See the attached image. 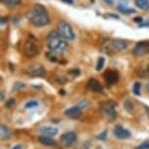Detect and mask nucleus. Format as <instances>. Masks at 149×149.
Masks as SVG:
<instances>
[{
    "label": "nucleus",
    "mask_w": 149,
    "mask_h": 149,
    "mask_svg": "<svg viewBox=\"0 0 149 149\" xmlns=\"http://www.w3.org/2000/svg\"><path fill=\"white\" fill-rule=\"evenodd\" d=\"M26 18L32 26L42 27L50 24V17L47 9L42 4H35L26 14Z\"/></svg>",
    "instance_id": "f257e3e1"
},
{
    "label": "nucleus",
    "mask_w": 149,
    "mask_h": 149,
    "mask_svg": "<svg viewBox=\"0 0 149 149\" xmlns=\"http://www.w3.org/2000/svg\"><path fill=\"white\" fill-rule=\"evenodd\" d=\"M47 43L50 51L63 54L67 48V43L64 41V39L58 34V31L52 30L47 35Z\"/></svg>",
    "instance_id": "f03ea898"
},
{
    "label": "nucleus",
    "mask_w": 149,
    "mask_h": 149,
    "mask_svg": "<svg viewBox=\"0 0 149 149\" xmlns=\"http://www.w3.org/2000/svg\"><path fill=\"white\" fill-rule=\"evenodd\" d=\"M40 51H41V47H40V43H39L38 39L33 34H31V33L27 34V37L24 44V49H22L24 55L26 56V58H34L36 56L39 55Z\"/></svg>",
    "instance_id": "7ed1b4c3"
},
{
    "label": "nucleus",
    "mask_w": 149,
    "mask_h": 149,
    "mask_svg": "<svg viewBox=\"0 0 149 149\" xmlns=\"http://www.w3.org/2000/svg\"><path fill=\"white\" fill-rule=\"evenodd\" d=\"M117 103L113 100H105V102H100V109L102 114L105 119L108 121H114L117 117V112L115 110Z\"/></svg>",
    "instance_id": "20e7f679"
},
{
    "label": "nucleus",
    "mask_w": 149,
    "mask_h": 149,
    "mask_svg": "<svg viewBox=\"0 0 149 149\" xmlns=\"http://www.w3.org/2000/svg\"><path fill=\"white\" fill-rule=\"evenodd\" d=\"M58 30L61 37H63L64 40H68V41H72L75 39V33L73 31L71 26L65 21H60L58 22Z\"/></svg>",
    "instance_id": "39448f33"
},
{
    "label": "nucleus",
    "mask_w": 149,
    "mask_h": 149,
    "mask_svg": "<svg viewBox=\"0 0 149 149\" xmlns=\"http://www.w3.org/2000/svg\"><path fill=\"white\" fill-rule=\"evenodd\" d=\"M24 72L30 77H43L46 74V69L44 68V66L41 63H34L26 66Z\"/></svg>",
    "instance_id": "423d86ee"
},
{
    "label": "nucleus",
    "mask_w": 149,
    "mask_h": 149,
    "mask_svg": "<svg viewBox=\"0 0 149 149\" xmlns=\"http://www.w3.org/2000/svg\"><path fill=\"white\" fill-rule=\"evenodd\" d=\"M134 56L136 57H143L149 54V40L139 41L134 45L132 50Z\"/></svg>",
    "instance_id": "0eeeda50"
},
{
    "label": "nucleus",
    "mask_w": 149,
    "mask_h": 149,
    "mask_svg": "<svg viewBox=\"0 0 149 149\" xmlns=\"http://www.w3.org/2000/svg\"><path fill=\"white\" fill-rule=\"evenodd\" d=\"M77 136L74 132H67L61 136V143L64 147H71L76 143Z\"/></svg>",
    "instance_id": "6e6552de"
},
{
    "label": "nucleus",
    "mask_w": 149,
    "mask_h": 149,
    "mask_svg": "<svg viewBox=\"0 0 149 149\" xmlns=\"http://www.w3.org/2000/svg\"><path fill=\"white\" fill-rule=\"evenodd\" d=\"M103 78H104L105 82L107 84L114 85V84H117L118 81H119V73L114 69H108L103 74Z\"/></svg>",
    "instance_id": "1a4fd4ad"
},
{
    "label": "nucleus",
    "mask_w": 149,
    "mask_h": 149,
    "mask_svg": "<svg viewBox=\"0 0 149 149\" xmlns=\"http://www.w3.org/2000/svg\"><path fill=\"white\" fill-rule=\"evenodd\" d=\"M113 134L118 139H130L132 136L131 132L128 131L127 129H125L124 127H122L121 125L115 126L113 129Z\"/></svg>",
    "instance_id": "9d476101"
},
{
    "label": "nucleus",
    "mask_w": 149,
    "mask_h": 149,
    "mask_svg": "<svg viewBox=\"0 0 149 149\" xmlns=\"http://www.w3.org/2000/svg\"><path fill=\"white\" fill-rule=\"evenodd\" d=\"M86 88L88 91L93 92V93H102L103 91L102 85L100 84V81L97 80L95 78H91V79L88 80Z\"/></svg>",
    "instance_id": "9b49d317"
},
{
    "label": "nucleus",
    "mask_w": 149,
    "mask_h": 149,
    "mask_svg": "<svg viewBox=\"0 0 149 149\" xmlns=\"http://www.w3.org/2000/svg\"><path fill=\"white\" fill-rule=\"evenodd\" d=\"M38 133H40L43 136H55L58 134V130L55 127H51V126H44V127H40L38 129Z\"/></svg>",
    "instance_id": "f8f14e48"
},
{
    "label": "nucleus",
    "mask_w": 149,
    "mask_h": 149,
    "mask_svg": "<svg viewBox=\"0 0 149 149\" xmlns=\"http://www.w3.org/2000/svg\"><path fill=\"white\" fill-rule=\"evenodd\" d=\"M110 44H111L112 48H113L114 50H116L117 52L123 51V50L127 49V47H128L127 42L125 40H123V39H119V38L112 39Z\"/></svg>",
    "instance_id": "ddd939ff"
},
{
    "label": "nucleus",
    "mask_w": 149,
    "mask_h": 149,
    "mask_svg": "<svg viewBox=\"0 0 149 149\" xmlns=\"http://www.w3.org/2000/svg\"><path fill=\"white\" fill-rule=\"evenodd\" d=\"M81 111H82V109H80L77 105H74V106H72V107L65 109V110H64V114H65L66 116L72 118V119H77V118H79L81 116V114H82Z\"/></svg>",
    "instance_id": "4468645a"
},
{
    "label": "nucleus",
    "mask_w": 149,
    "mask_h": 149,
    "mask_svg": "<svg viewBox=\"0 0 149 149\" xmlns=\"http://www.w3.org/2000/svg\"><path fill=\"white\" fill-rule=\"evenodd\" d=\"M39 142L41 143V144H43L45 146H57V141H56L55 139H53L52 137H50V136H43L42 134L41 136H39Z\"/></svg>",
    "instance_id": "2eb2a0df"
},
{
    "label": "nucleus",
    "mask_w": 149,
    "mask_h": 149,
    "mask_svg": "<svg viewBox=\"0 0 149 149\" xmlns=\"http://www.w3.org/2000/svg\"><path fill=\"white\" fill-rule=\"evenodd\" d=\"M0 132H1V139L3 140H8L11 139V136H12L11 131L5 125L0 126Z\"/></svg>",
    "instance_id": "dca6fc26"
},
{
    "label": "nucleus",
    "mask_w": 149,
    "mask_h": 149,
    "mask_svg": "<svg viewBox=\"0 0 149 149\" xmlns=\"http://www.w3.org/2000/svg\"><path fill=\"white\" fill-rule=\"evenodd\" d=\"M1 3L7 8L13 9L21 4V0H1Z\"/></svg>",
    "instance_id": "f3484780"
},
{
    "label": "nucleus",
    "mask_w": 149,
    "mask_h": 149,
    "mask_svg": "<svg viewBox=\"0 0 149 149\" xmlns=\"http://www.w3.org/2000/svg\"><path fill=\"white\" fill-rule=\"evenodd\" d=\"M117 9H118V11H119L120 13L124 14V15H131V14L136 13V10H134V9H132V8H127L125 5H123V4L118 5Z\"/></svg>",
    "instance_id": "a211bd4d"
},
{
    "label": "nucleus",
    "mask_w": 149,
    "mask_h": 149,
    "mask_svg": "<svg viewBox=\"0 0 149 149\" xmlns=\"http://www.w3.org/2000/svg\"><path fill=\"white\" fill-rule=\"evenodd\" d=\"M134 2L139 9L144 11L149 9V0H134Z\"/></svg>",
    "instance_id": "6ab92c4d"
},
{
    "label": "nucleus",
    "mask_w": 149,
    "mask_h": 149,
    "mask_svg": "<svg viewBox=\"0 0 149 149\" xmlns=\"http://www.w3.org/2000/svg\"><path fill=\"white\" fill-rule=\"evenodd\" d=\"M124 108H125L128 112L132 113V112L134 111V104H133V102H132L130 100H125V102H124Z\"/></svg>",
    "instance_id": "aec40b11"
},
{
    "label": "nucleus",
    "mask_w": 149,
    "mask_h": 149,
    "mask_svg": "<svg viewBox=\"0 0 149 149\" xmlns=\"http://www.w3.org/2000/svg\"><path fill=\"white\" fill-rule=\"evenodd\" d=\"M38 105H39V103L38 102H36V100H29V102H27L26 104H24V108L31 109V108L38 107Z\"/></svg>",
    "instance_id": "412c9836"
},
{
    "label": "nucleus",
    "mask_w": 149,
    "mask_h": 149,
    "mask_svg": "<svg viewBox=\"0 0 149 149\" xmlns=\"http://www.w3.org/2000/svg\"><path fill=\"white\" fill-rule=\"evenodd\" d=\"M104 63H105V60L103 57H100L97 60V67H95V69L97 70V71H100V70H102L103 68V66H104Z\"/></svg>",
    "instance_id": "4be33fe9"
},
{
    "label": "nucleus",
    "mask_w": 149,
    "mask_h": 149,
    "mask_svg": "<svg viewBox=\"0 0 149 149\" xmlns=\"http://www.w3.org/2000/svg\"><path fill=\"white\" fill-rule=\"evenodd\" d=\"M140 87H141V84L140 82H136L133 86V93L136 95H140Z\"/></svg>",
    "instance_id": "5701e85b"
},
{
    "label": "nucleus",
    "mask_w": 149,
    "mask_h": 149,
    "mask_svg": "<svg viewBox=\"0 0 149 149\" xmlns=\"http://www.w3.org/2000/svg\"><path fill=\"white\" fill-rule=\"evenodd\" d=\"M139 75L142 77H148L149 76V64L144 66V67H142V68H140Z\"/></svg>",
    "instance_id": "b1692460"
},
{
    "label": "nucleus",
    "mask_w": 149,
    "mask_h": 149,
    "mask_svg": "<svg viewBox=\"0 0 149 149\" xmlns=\"http://www.w3.org/2000/svg\"><path fill=\"white\" fill-rule=\"evenodd\" d=\"M26 87V85H24V83L19 82V81H18V82H16L15 84H14L13 86V90L14 91H21V90H22Z\"/></svg>",
    "instance_id": "393cba45"
},
{
    "label": "nucleus",
    "mask_w": 149,
    "mask_h": 149,
    "mask_svg": "<svg viewBox=\"0 0 149 149\" xmlns=\"http://www.w3.org/2000/svg\"><path fill=\"white\" fill-rule=\"evenodd\" d=\"M68 74L71 75L72 77H78L81 74V71H80L79 68H73V69H70L69 70Z\"/></svg>",
    "instance_id": "a878e982"
},
{
    "label": "nucleus",
    "mask_w": 149,
    "mask_h": 149,
    "mask_svg": "<svg viewBox=\"0 0 149 149\" xmlns=\"http://www.w3.org/2000/svg\"><path fill=\"white\" fill-rule=\"evenodd\" d=\"M90 104L89 103V102L87 100H81V102H79L77 103V106L79 107L80 109H85V108H87L88 107V105Z\"/></svg>",
    "instance_id": "bb28decb"
},
{
    "label": "nucleus",
    "mask_w": 149,
    "mask_h": 149,
    "mask_svg": "<svg viewBox=\"0 0 149 149\" xmlns=\"http://www.w3.org/2000/svg\"><path fill=\"white\" fill-rule=\"evenodd\" d=\"M46 56H47L48 60H49L50 61H53V63H57V61H58V58H57V57H56V56L53 55V51L48 52L47 54H46Z\"/></svg>",
    "instance_id": "cd10ccee"
},
{
    "label": "nucleus",
    "mask_w": 149,
    "mask_h": 149,
    "mask_svg": "<svg viewBox=\"0 0 149 149\" xmlns=\"http://www.w3.org/2000/svg\"><path fill=\"white\" fill-rule=\"evenodd\" d=\"M136 149H149V140H144L137 147H136Z\"/></svg>",
    "instance_id": "c85d7f7f"
},
{
    "label": "nucleus",
    "mask_w": 149,
    "mask_h": 149,
    "mask_svg": "<svg viewBox=\"0 0 149 149\" xmlns=\"http://www.w3.org/2000/svg\"><path fill=\"white\" fill-rule=\"evenodd\" d=\"M106 137H107V132L106 131H103L102 134H100L98 136H97V139L98 140H100V141H104L106 139Z\"/></svg>",
    "instance_id": "c756f323"
},
{
    "label": "nucleus",
    "mask_w": 149,
    "mask_h": 149,
    "mask_svg": "<svg viewBox=\"0 0 149 149\" xmlns=\"http://www.w3.org/2000/svg\"><path fill=\"white\" fill-rule=\"evenodd\" d=\"M14 105H15V100L13 98H10V100H8L6 102V106L8 108H12Z\"/></svg>",
    "instance_id": "7c9ffc66"
},
{
    "label": "nucleus",
    "mask_w": 149,
    "mask_h": 149,
    "mask_svg": "<svg viewBox=\"0 0 149 149\" xmlns=\"http://www.w3.org/2000/svg\"><path fill=\"white\" fill-rule=\"evenodd\" d=\"M134 22H139V24H141V22H142V18H140V17L134 18Z\"/></svg>",
    "instance_id": "2f4dec72"
},
{
    "label": "nucleus",
    "mask_w": 149,
    "mask_h": 149,
    "mask_svg": "<svg viewBox=\"0 0 149 149\" xmlns=\"http://www.w3.org/2000/svg\"><path fill=\"white\" fill-rule=\"evenodd\" d=\"M11 149H22V144H17L14 147H12Z\"/></svg>",
    "instance_id": "473e14b6"
},
{
    "label": "nucleus",
    "mask_w": 149,
    "mask_h": 149,
    "mask_svg": "<svg viewBox=\"0 0 149 149\" xmlns=\"http://www.w3.org/2000/svg\"><path fill=\"white\" fill-rule=\"evenodd\" d=\"M139 27H144V26H149V22H144V24H139Z\"/></svg>",
    "instance_id": "72a5a7b5"
},
{
    "label": "nucleus",
    "mask_w": 149,
    "mask_h": 149,
    "mask_svg": "<svg viewBox=\"0 0 149 149\" xmlns=\"http://www.w3.org/2000/svg\"><path fill=\"white\" fill-rule=\"evenodd\" d=\"M61 1L67 4H73V0H61Z\"/></svg>",
    "instance_id": "f704fd0d"
},
{
    "label": "nucleus",
    "mask_w": 149,
    "mask_h": 149,
    "mask_svg": "<svg viewBox=\"0 0 149 149\" xmlns=\"http://www.w3.org/2000/svg\"><path fill=\"white\" fill-rule=\"evenodd\" d=\"M7 21H8L7 17H2V18H1V24H3V22H7Z\"/></svg>",
    "instance_id": "c9c22d12"
},
{
    "label": "nucleus",
    "mask_w": 149,
    "mask_h": 149,
    "mask_svg": "<svg viewBox=\"0 0 149 149\" xmlns=\"http://www.w3.org/2000/svg\"><path fill=\"white\" fill-rule=\"evenodd\" d=\"M104 2H106L107 4H112L113 3V0H103Z\"/></svg>",
    "instance_id": "e433bc0d"
},
{
    "label": "nucleus",
    "mask_w": 149,
    "mask_h": 149,
    "mask_svg": "<svg viewBox=\"0 0 149 149\" xmlns=\"http://www.w3.org/2000/svg\"><path fill=\"white\" fill-rule=\"evenodd\" d=\"M60 94H61V95H64V91H63V89H61V91H60Z\"/></svg>",
    "instance_id": "4c0bfd02"
},
{
    "label": "nucleus",
    "mask_w": 149,
    "mask_h": 149,
    "mask_svg": "<svg viewBox=\"0 0 149 149\" xmlns=\"http://www.w3.org/2000/svg\"><path fill=\"white\" fill-rule=\"evenodd\" d=\"M147 89H148V91H149V83L147 84Z\"/></svg>",
    "instance_id": "58836bf2"
},
{
    "label": "nucleus",
    "mask_w": 149,
    "mask_h": 149,
    "mask_svg": "<svg viewBox=\"0 0 149 149\" xmlns=\"http://www.w3.org/2000/svg\"></svg>",
    "instance_id": "ea45409f"
}]
</instances>
